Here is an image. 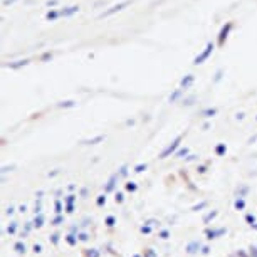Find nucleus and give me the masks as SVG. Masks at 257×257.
<instances>
[{
	"label": "nucleus",
	"instance_id": "f257e3e1",
	"mask_svg": "<svg viewBox=\"0 0 257 257\" xmlns=\"http://www.w3.org/2000/svg\"><path fill=\"white\" fill-rule=\"evenodd\" d=\"M181 139H183V134H180V136H176V138L173 139V141H171V143H170L168 146H166V148H165L163 151H161V153H160V158H161V160H165V158H168L170 155H175L176 151H178V146H180Z\"/></svg>",
	"mask_w": 257,
	"mask_h": 257
},
{
	"label": "nucleus",
	"instance_id": "f03ea898",
	"mask_svg": "<svg viewBox=\"0 0 257 257\" xmlns=\"http://www.w3.org/2000/svg\"><path fill=\"white\" fill-rule=\"evenodd\" d=\"M118 180H119V173L116 171V173H113V175L109 176L108 183L104 185V193H111V192H114V188H116V185H118Z\"/></svg>",
	"mask_w": 257,
	"mask_h": 257
},
{
	"label": "nucleus",
	"instance_id": "7ed1b4c3",
	"mask_svg": "<svg viewBox=\"0 0 257 257\" xmlns=\"http://www.w3.org/2000/svg\"><path fill=\"white\" fill-rule=\"evenodd\" d=\"M224 234H227V229H225V227H220V229H207V230H205V235H207V239H208V240H213V239L224 235Z\"/></svg>",
	"mask_w": 257,
	"mask_h": 257
},
{
	"label": "nucleus",
	"instance_id": "20e7f679",
	"mask_svg": "<svg viewBox=\"0 0 257 257\" xmlns=\"http://www.w3.org/2000/svg\"><path fill=\"white\" fill-rule=\"evenodd\" d=\"M212 51H213V44H207L205 51L202 52L200 56H197V57H195V61H193V64H195V66H198V64H202V62H203V61H205V59H207V57H208V56H210V54H212Z\"/></svg>",
	"mask_w": 257,
	"mask_h": 257
},
{
	"label": "nucleus",
	"instance_id": "39448f33",
	"mask_svg": "<svg viewBox=\"0 0 257 257\" xmlns=\"http://www.w3.org/2000/svg\"><path fill=\"white\" fill-rule=\"evenodd\" d=\"M202 249V245H200V242L198 240H192L190 244H187V254H190V256H193V254H197V252Z\"/></svg>",
	"mask_w": 257,
	"mask_h": 257
},
{
	"label": "nucleus",
	"instance_id": "423d86ee",
	"mask_svg": "<svg viewBox=\"0 0 257 257\" xmlns=\"http://www.w3.org/2000/svg\"><path fill=\"white\" fill-rule=\"evenodd\" d=\"M230 29H232V24H227V25L222 29L220 36H219V44H220V46L224 44V41L227 39V34H229V30H230Z\"/></svg>",
	"mask_w": 257,
	"mask_h": 257
},
{
	"label": "nucleus",
	"instance_id": "0eeeda50",
	"mask_svg": "<svg viewBox=\"0 0 257 257\" xmlns=\"http://www.w3.org/2000/svg\"><path fill=\"white\" fill-rule=\"evenodd\" d=\"M14 250H15L17 254H20V256H22V254H25V252H27V247H25V244H24L22 240H19V242H15V244H14Z\"/></svg>",
	"mask_w": 257,
	"mask_h": 257
},
{
	"label": "nucleus",
	"instance_id": "6e6552de",
	"mask_svg": "<svg viewBox=\"0 0 257 257\" xmlns=\"http://www.w3.org/2000/svg\"><path fill=\"white\" fill-rule=\"evenodd\" d=\"M193 79H195V77L192 76V74H188V76H187V77H183V79H181V84H180V86H181V89H187V88H190V84H192V82H193Z\"/></svg>",
	"mask_w": 257,
	"mask_h": 257
},
{
	"label": "nucleus",
	"instance_id": "1a4fd4ad",
	"mask_svg": "<svg viewBox=\"0 0 257 257\" xmlns=\"http://www.w3.org/2000/svg\"><path fill=\"white\" fill-rule=\"evenodd\" d=\"M126 5H128V2H123V4H119V5L113 7V9H111V10H108V12H104V14H103V15H101V17H108V15H111V14H114V12H118V10H121V9H123V7H126Z\"/></svg>",
	"mask_w": 257,
	"mask_h": 257
},
{
	"label": "nucleus",
	"instance_id": "9d476101",
	"mask_svg": "<svg viewBox=\"0 0 257 257\" xmlns=\"http://www.w3.org/2000/svg\"><path fill=\"white\" fill-rule=\"evenodd\" d=\"M225 153H227L225 143H220V144H217V146H215V155H217V156H224Z\"/></svg>",
	"mask_w": 257,
	"mask_h": 257
},
{
	"label": "nucleus",
	"instance_id": "9b49d317",
	"mask_svg": "<svg viewBox=\"0 0 257 257\" xmlns=\"http://www.w3.org/2000/svg\"><path fill=\"white\" fill-rule=\"evenodd\" d=\"M44 220H46V219H44V215H42V213L36 215V219H34V227H36V229H41V227L44 225Z\"/></svg>",
	"mask_w": 257,
	"mask_h": 257
},
{
	"label": "nucleus",
	"instance_id": "f8f14e48",
	"mask_svg": "<svg viewBox=\"0 0 257 257\" xmlns=\"http://www.w3.org/2000/svg\"><path fill=\"white\" fill-rule=\"evenodd\" d=\"M77 235H74V234H69V235H66V242L69 244L71 247H74V245H77Z\"/></svg>",
	"mask_w": 257,
	"mask_h": 257
},
{
	"label": "nucleus",
	"instance_id": "ddd939ff",
	"mask_svg": "<svg viewBox=\"0 0 257 257\" xmlns=\"http://www.w3.org/2000/svg\"><path fill=\"white\" fill-rule=\"evenodd\" d=\"M217 215H219V212H217V210H212V212H208V213H207V215L203 217V224H208V222H210V220H213V219H215Z\"/></svg>",
	"mask_w": 257,
	"mask_h": 257
},
{
	"label": "nucleus",
	"instance_id": "4468645a",
	"mask_svg": "<svg viewBox=\"0 0 257 257\" xmlns=\"http://www.w3.org/2000/svg\"><path fill=\"white\" fill-rule=\"evenodd\" d=\"M103 139H104V136H103V134H99V136H96V138L86 139V141H84V144H98V143H101Z\"/></svg>",
	"mask_w": 257,
	"mask_h": 257
},
{
	"label": "nucleus",
	"instance_id": "2eb2a0df",
	"mask_svg": "<svg viewBox=\"0 0 257 257\" xmlns=\"http://www.w3.org/2000/svg\"><path fill=\"white\" fill-rule=\"evenodd\" d=\"M234 207H235V210H244L245 208V200L244 198H237L234 202Z\"/></svg>",
	"mask_w": 257,
	"mask_h": 257
},
{
	"label": "nucleus",
	"instance_id": "dca6fc26",
	"mask_svg": "<svg viewBox=\"0 0 257 257\" xmlns=\"http://www.w3.org/2000/svg\"><path fill=\"white\" fill-rule=\"evenodd\" d=\"M84 254H86V257H101V252L98 249H88Z\"/></svg>",
	"mask_w": 257,
	"mask_h": 257
},
{
	"label": "nucleus",
	"instance_id": "f3484780",
	"mask_svg": "<svg viewBox=\"0 0 257 257\" xmlns=\"http://www.w3.org/2000/svg\"><path fill=\"white\" fill-rule=\"evenodd\" d=\"M188 151H190V150L187 148V146H185V148H180V150H178V151L175 153V158H185L187 155H188Z\"/></svg>",
	"mask_w": 257,
	"mask_h": 257
},
{
	"label": "nucleus",
	"instance_id": "a211bd4d",
	"mask_svg": "<svg viewBox=\"0 0 257 257\" xmlns=\"http://www.w3.org/2000/svg\"><path fill=\"white\" fill-rule=\"evenodd\" d=\"M32 227H34V222H27L25 227H24V232L20 234V237H27V235H29V232L32 230Z\"/></svg>",
	"mask_w": 257,
	"mask_h": 257
},
{
	"label": "nucleus",
	"instance_id": "6ab92c4d",
	"mask_svg": "<svg viewBox=\"0 0 257 257\" xmlns=\"http://www.w3.org/2000/svg\"><path fill=\"white\" fill-rule=\"evenodd\" d=\"M124 188H126L128 192H131V193H133V192H136V190H138V185H136L134 181H128V183L124 185Z\"/></svg>",
	"mask_w": 257,
	"mask_h": 257
},
{
	"label": "nucleus",
	"instance_id": "aec40b11",
	"mask_svg": "<svg viewBox=\"0 0 257 257\" xmlns=\"http://www.w3.org/2000/svg\"><path fill=\"white\" fill-rule=\"evenodd\" d=\"M17 225H19L17 222H10V225L7 227V232H9V235H14V234L17 232Z\"/></svg>",
	"mask_w": 257,
	"mask_h": 257
},
{
	"label": "nucleus",
	"instance_id": "412c9836",
	"mask_svg": "<svg viewBox=\"0 0 257 257\" xmlns=\"http://www.w3.org/2000/svg\"><path fill=\"white\" fill-rule=\"evenodd\" d=\"M76 198H77V197L74 195V193H71V195H67L66 198H64V203H66V205H74Z\"/></svg>",
	"mask_w": 257,
	"mask_h": 257
},
{
	"label": "nucleus",
	"instance_id": "4be33fe9",
	"mask_svg": "<svg viewBox=\"0 0 257 257\" xmlns=\"http://www.w3.org/2000/svg\"><path fill=\"white\" fill-rule=\"evenodd\" d=\"M245 222L249 224V225H254V224H257V220H256V215H252V213H245Z\"/></svg>",
	"mask_w": 257,
	"mask_h": 257
},
{
	"label": "nucleus",
	"instance_id": "5701e85b",
	"mask_svg": "<svg viewBox=\"0 0 257 257\" xmlns=\"http://www.w3.org/2000/svg\"><path fill=\"white\" fill-rule=\"evenodd\" d=\"M247 192H249V187H240L239 190H237V198H244V197L247 195Z\"/></svg>",
	"mask_w": 257,
	"mask_h": 257
},
{
	"label": "nucleus",
	"instance_id": "b1692460",
	"mask_svg": "<svg viewBox=\"0 0 257 257\" xmlns=\"http://www.w3.org/2000/svg\"><path fill=\"white\" fill-rule=\"evenodd\" d=\"M51 224L52 225H61V224H64V215H56L54 219H52Z\"/></svg>",
	"mask_w": 257,
	"mask_h": 257
},
{
	"label": "nucleus",
	"instance_id": "393cba45",
	"mask_svg": "<svg viewBox=\"0 0 257 257\" xmlns=\"http://www.w3.org/2000/svg\"><path fill=\"white\" fill-rule=\"evenodd\" d=\"M54 212H56L57 215H61V212H62V203H61V200H56V202H54Z\"/></svg>",
	"mask_w": 257,
	"mask_h": 257
},
{
	"label": "nucleus",
	"instance_id": "a878e982",
	"mask_svg": "<svg viewBox=\"0 0 257 257\" xmlns=\"http://www.w3.org/2000/svg\"><path fill=\"white\" fill-rule=\"evenodd\" d=\"M104 203H106V193H103V195H99L98 198H96V205L98 207H103Z\"/></svg>",
	"mask_w": 257,
	"mask_h": 257
},
{
	"label": "nucleus",
	"instance_id": "bb28decb",
	"mask_svg": "<svg viewBox=\"0 0 257 257\" xmlns=\"http://www.w3.org/2000/svg\"><path fill=\"white\" fill-rule=\"evenodd\" d=\"M104 224L108 227H114V224H116V219H114L113 215H108L106 217V220H104Z\"/></svg>",
	"mask_w": 257,
	"mask_h": 257
},
{
	"label": "nucleus",
	"instance_id": "cd10ccee",
	"mask_svg": "<svg viewBox=\"0 0 257 257\" xmlns=\"http://www.w3.org/2000/svg\"><path fill=\"white\" fill-rule=\"evenodd\" d=\"M144 170H146V163H139L134 166V173H143Z\"/></svg>",
	"mask_w": 257,
	"mask_h": 257
},
{
	"label": "nucleus",
	"instance_id": "c85d7f7f",
	"mask_svg": "<svg viewBox=\"0 0 257 257\" xmlns=\"http://www.w3.org/2000/svg\"><path fill=\"white\" fill-rule=\"evenodd\" d=\"M207 205H208V202H207V200L205 202H200V203H198V205H195L192 210H193V212H198V210H202V208H205Z\"/></svg>",
	"mask_w": 257,
	"mask_h": 257
},
{
	"label": "nucleus",
	"instance_id": "c756f323",
	"mask_svg": "<svg viewBox=\"0 0 257 257\" xmlns=\"http://www.w3.org/2000/svg\"><path fill=\"white\" fill-rule=\"evenodd\" d=\"M118 173H119V178H124V176L128 175V166H126V165H123V166L119 168Z\"/></svg>",
	"mask_w": 257,
	"mask_h": 257
},
{
	"label": "nucleus",
	"instance_id": "7c9ffc66",
	"mask_svg": "<svg viewBox=\"0 0 257 257\" xmlns=\"http://www.w3.org/2000/svg\"><path fill=\"white\" fill-rule=\"evenodd\" d=\"M76 103L74 101H66V103H59V108H74Z\"/></svg>",
	"mask_w": 257,
	"mask_h": 257
},
{
	"label": "nucleus",
	"instance_id": "2f4dec72",
	"mask_svg": "<svg viewBox=\"0 0 257 257\" xmlns=\"http://www.w3.org/2000/svg\"><path fill=\"white\" fill-rule=\"evenodd\" d=\"M77 239H79V242H88L89 235L86 234V232H81V234H77Z\"/></svg>",
	"mask_w": 257,
	"mask_h": 257
},
{
	"label": "nucleus",
	"instance_id": "473e14b6",
	"mask_svg": "<svg viewBox=\"0 0 257 257\" xmlns=\"http://www.w3.org/2000/svg\"><path fill=\"white\" fill-rule=\"evenodd\" d=\"M151 230H153V229H151V225H146V224H144V225H141V229H139V232H141V234H151Z\"/></svg>",
	"mask_w": 257,
	"mask_h": 257
},
{
	"label": "nucleus",
	"instance_id": "72a5a7b5",
	"mask_svg": "<svg viewBox=\"0 0 257 257\" xmlns=\"http://www.w3.org/2000/svg\"><path fill=\"white\" fill-rule=\"evenodd\" d=\"M59 237H61V235H59L57 232H56V234H52V235L49 237V239H51V242H52V245H57V244H59Z\"/></svg>",
	"mask_w": 257,
	"mask_h": 257
},
{
	"label": "nucleus",
	"instance_id": "f704fd0d",
	"mask_svg": "<svg viewBox=\"0 0 257 257\" xmlns=\"http://www.w3.org/2000/svg\"><path fill=\"white\" fill-rule=\"evenodd\" d=\"M215 113H217V109H205V111H203V116H205V118H212V116H215Z\"/></svg>",
	"mask_w": 257,
	"mask_h": 257
},
{
	"label": "nucleus",
	"instance_id": "c9c22d12",
	"mask_svg": "<svg viewBox=\"0 0 257 257\" xmlns=\"http://www.w3.org/2000/svg\"><path fill=\"white\" fill-rule=\"evenodd\" d=\"M34 212H36V215L42 213V203H41V198H39V202H36V208H34Z\"/></svg>",
	"mask_w": 257,
	"mask_h": 257
},
{
	"label": "nucleus",
	"instance_id": "e433bc0d",
	"mask_svg": "<svg viewBox=\"0 0 257 257\" xmlns=\"http://www.w3.org/2000/svg\"><path fill=\"white\" fill-rule=\"evenodd\" d=\"M180 94H181V89H176L175 93H173V94H171V96H170V101H171V103H173V101H176V99H178V96H180Z\"/></svg>",
	"mask_w": 257,
	"mask_h": 257
},
{
	"label": "nucleus",
	"instance_id": "4c0bfd02",
	"mask_svg": "<svg viewBox=\"0 0 257 257\" xmlns=\"http://www.w3.org/2000/svg\"><path fill=\"white\" fill-rule=\"evenodd\" d=\"M114 200H116V203H123V202H124V195L121 193V192H118L116 197H114Z\"/></svg>",
	"mask_w": 257,
	"mask_h": 257
},
{
	"label": "nucleus",
	"instance_id": "58836bf2",
	"mask_svg": "<svg viewBox=\"0 0 257 257\" xmlns=\"http://www.w3.org/2000/svg\"><path fill=\"white\" fill-rule=\"evenodd\" d=\"M25 64H29V61H19L17 64H10L12 69H19L20 66H25Z\"/></svg>",
	"mask_w": 257,
	"mask_h": 257
},
{
	"label": "nucleus",
	"instance_id": "ea45409f",
	"mask_svg": "<svg viewBox=\"0 0 257 257\" xmlns=\"http://www.w3.org/2000/svg\"><path fill=\"white\" fill-rule=\"evenodd\" d=\"M143 257H156V254H155L153 249H146V250H144V254H143Z\"/></svg>",
	"mask_w": 257,
	"mask_h": 257
},
{
	"label": "nucleus",
	"instance_id": "a19ab883",
	"mask_svg": "<svg viewBox=\"0 0 257 257\" xmlns=\"http://www.w3.org/2000/svg\"><path fill=\"white\" fill-rule=\"evenodd\" d=\"M158 237H160V239H168V237H170V232L168 230H161L158 234Z\"/></svg>",
	"mask_w": 257,
	"mask_h": 257
},
{
	"label": "nucleus",
	"instance_id": "79ce46f5",
	"mask_svg": "<svg viewBox=\"0 0 257 257\" xmlns=\"http://www.w3.org/2000/svg\"><path fill=\"white\" fill-rule=\"evenodd\" d=\"M200 252H202V256H208V254H210V247H208V245H203Z\"/></svg>",
	"mask_w": 257,
	"mask_h": 257
},
{
	"label": "nucleus",
	"instance_id": "37998d69",
	"mask_svg": "<svg viewBox=\"0 0 257 257\" xmlns=\"http://www.w3.org/2000/svg\"><path fill=\"white\" fill-rule=\"evenodd\" d=\"M249 254H250V257H257V247L252 245L250 249H249Z\"/></svg>",
	"mask_w": 257,
	"mask_h": 257
},
{
	"label": "nucleus",
	"instance_id": "c03bdc74",
	"mask_svg": "<svg viewBox=\"0 0 257 257\" xmlns=\"http://www.w3.org/2000/svg\"><path fill=\"white\" fill-rule=\"evenodd\" d=\"M144 224H146V225H160V222L155 220V219H150V220H146Z\"/></svg>",
	"mask_w": 257,
	"mask_h": 257
},
{
	"label": "nucleus",
	"instance_id": "a18cd8bd",
	"mask_svg": "<svg viewBox=\"0 0 257 257\" xmlns=\"http://www.w3.org/2000/svg\"><path fill=\"white\" fill-rule=\"evenodd\" d=\"M195 160H198V155H188L185 158V161H195Z\"/></svg>",
	"mask_w": 257,
	"mask_h": 257
},
{
	"label": "nucleus",
	"instance_id": "49530a36",
	"mask_svg": "<svg viewBox=\"0 0 257 257\" xmlns=\"http://www.w3.org/2000/svg\"><path fill=\"white\" fill-rule=\"evenodd\" d=\"M34 252H36V254H41V252H42V247L39 245V244H36V245H34Z\"/></svg>",
	"mask_w": 257,
	"mask_h": 257
},
{
	"label": "nucleus",
	"instance_id": "de8ad7c7",
	"mask_svg": "<svg viewBox=\"0 0 257 257\" xmlns=\"http://www.w3.org/2000/svg\"><path fill=\"white\" fill-rule=\"evenodd\" d=\"M81 197H82V198H86V197H88V188H86V187L81 190Z\"/></svg>",
	"mask_w": 257,
	"mask_h": 257
},
{
	"label": "nucleus",
	"instance_id": "09e8293b",
	"mask_svg": "<svg viewBox=\"0 0 257 257\" xmlns=\"http://www.w3.org/2000/svg\"><path fill=\"white\" fill-rule=\"evenodd\" d=\"M66 212L67 213H72L74 212V205H66Z\"/></svg>",
	"mask_w": 257,
	"mask_h": 257
},
{
	"label": "nucleus",
	"instance_id": "8fccbe9b",
	"mask_svg": "<svg viewBox=\"0 0 257 257\" xmlns=\"http://www.w3.org/2000/svg\"><path fill=\"white\" fill-rule=\"evenodd\" d=\"M14 210H15L14 207H9V208L5 210V213H7V215H12V213H14Z\"/></svg>",
	"mask_w": 257,
	"mask_h": 257
},
{
	"label": "nucleus",
	"instance_id": "3c124183",
	"mask_svg": "<svg viewBox=\"0 0 257 257\" xmlns=\"http://www.w3.org/2000/svg\"><path fill=\"white\" fill-rule=\"evenodd\" d=\"M237 257H249V256H247L244 250H239V252H237Z\"/></svg>",
	"mask_w": 257,
	"mask_h": 257
},
{
	"label": "nucleus",
	"instance_id": "603ef678",
	"mask_svg": "<svg viewBox=\"0 0 257 257\" xmlns=\"http://www.w3.org/2000/svg\"><path fill=\"white\" fill-rule=\"evenodd\" d=\"M205 171H207V166H203V165L198 166V173H205Z\"/></svg>",
	"mask_w": 257,
	"mask_h": 257
},
{
	"label": "nucleus",
	"instance_id": "864d4df0",
	"mask_svg": "<svg viewBox=\"0 0 257 257\" xmlns=\"http://www.w3.org/2000/svg\"><path fill=\"white\" fill-rule=\"evenodd\" d=\"M19 210H20V212H22V213H24V212H25V210H27V207H25V205H20V208H19Z\"/></svg>",
	"mask_w": 257,
	"mask_h": 257
},
{
	"label": "nucleus",
	"instance_id": "5fc2aeb1",
	"mask_svg": "<svg viewBox=\"0 0 257 257\" xmlns=\"http://www.w3.org/2000/svg\"><path fill=\"white\" fill-rule=\"evenodd\" d=\"M57 173H59V170H56V171H52V173H49V176H56Z\"/></svg>",
	"mask_w": 257,
	"mask_h": 257
},
{
	"label": "nucleus",
	"instance_id": "6e6d98bb",
	"mask_svg": "<svg viewBox=\"0 0 257 257\" xmlns=\"http://www.w3.org/2000/svg\"><path fill=\"white\" fill-rule=\"evenodd\" d=\"M252 229H256V230H257V224H254V225H252Z\"/></svg>",
	"mask_w": 257,
	"mask_h": 257
},
{
	"label": "nucleus",
	"instance_id": "4d7b16f0",
	"mask_svg": "<svg viewBox=\"0 0 257 257\" xmlns=\"http://www.w3.org/2000/svg\"><path fill=\"white\" fill-rule=\"evenodd\" d=\"M133 257H141V256H139V254H133Z\"/></svg>",
	"mask_w": 257,
	"mask_h": 257
}]
</instances>
